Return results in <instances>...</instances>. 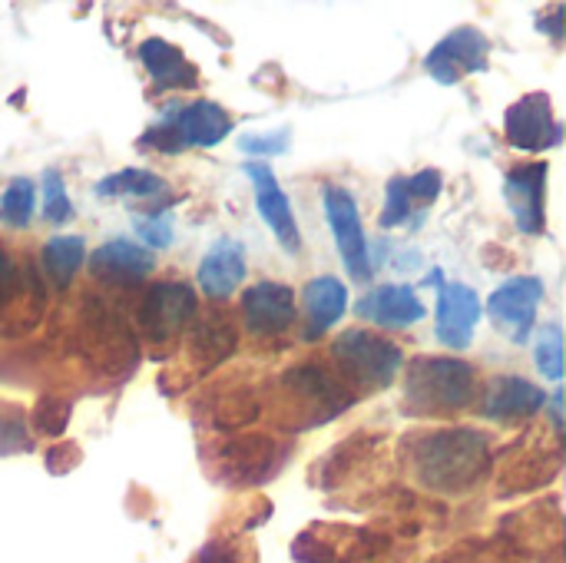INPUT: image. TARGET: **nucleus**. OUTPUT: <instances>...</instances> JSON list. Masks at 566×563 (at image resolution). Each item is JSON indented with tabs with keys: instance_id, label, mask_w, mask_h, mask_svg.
<instances>
[{
	"instance_id": "obj_1",
	"label": "nucleus",
	"mask_w": 566,
	"mask_h": 563,
	"mask_svg": "<svg viewBox=\"0 0 566 563\" xmlns=\"http://www.w3.org/2000/svg\"><path fill=\"white\" fill-rule=\"evenodd\" d=\"M411 441V468L428 491L464 494L491 468V438L478 428H444Z\"/></svg>"
},
{
	"instance_id": "obj_2",
	"label": "nucleus",
	"mask_w": 566,
	"mask_h": 563,
	"mask_svg": "<svg viewBox=\"0 0 566 563\" xmlns=\"http://www.w3.org/2000/svg\"><path fill=\"white\" fill-rule=\"evenodd\" d=\"M478 378L458 358H415L405 368V411L415 418L458 415L474 402Z\"/></svg>"
},
{
	"instance_id": "obj_3",
	"label": "nucleus",
	"mask_w": 566,
	"mask_h": 563,
	"mask_svg": "<svg viewBox=\"0 0 566 563\" xmlns=\"http://www.w3.org/2000/svg\"><path fill=\"white\" fill-rule=\"evenodd\" d=\"M332 362L345 388L385 392L405 368V352L381 335H371L365 329H348L335 338Z\"/></svg>"
},
{
	"instance_id": "obj_4",
	"label": "nucleus",
	"mask_w": 566,
	"mask_h": 563,
	"mask_svg": "<svg viewBox=\"0 0 566 563\" xmlns=\"http://www.w3.org/2000/svg\"><path fill=\"white\" fill-rule=\"evenodd\" d=\"M232 133V116L212 100H196L189 106H172L166 119L153 123L143 136L139 146L156 149V153H182L186 146L209 149L222 143Z\"/></svg>"
},
{
	"instance_id": "obj_5",
	"label": "nucleus",
	"mask_w": 566,
	"mask_h": 563,
	"mask_svg": "<svg viewBox=\"0 0 566 563\" xmlns=\"http://www.w3.org/2000/svg\"><path fill=\"white\" fill-rule=\"evenodd\" d=\"M282 395H285V405L289 411L295 415L292 428H315V425H325L332 418H338L345 408L355 405V395L345 392V385L318 368V365H305V368H292L282 375Z\"/></svg>"
},
{
	"instance_id": "obj_6",
	"label": "nucleus",
	"mask_w": 566,
	"mask_h": 563,
	"mask_svg": "<svg viewBox=\"0 0 566 563\" xmlns=\"http://www.w3.org/2000/svg\"><path fill=\"white\" fill-rule=\"evenodd\" d=\"M322 202H325V216H328V226L335 232L345 272L355 282H371V275H375L371 249H368V239H365V229H361V212H358L355 196L345 186L328 183V186H322Z\"/></svg>"
},
{
	"instance_id": "obj_7",
	"label": "nucleus",
	"mask_w": 566,
	"mask_h": 563,
	"mask_svg": "<svg viewBox=\"0 0 566 563\" xmlns=\"http://www.w3.org/2000/svg\"><path fill=\"white\" fill-rule=\"evenodd\" d=\"M199 312L196 289L186 282H156L149 285L143 305H139V332L146 342L159 345L179 335Z\"/></svg>"
},
{
	"instance_id": "obj_8",
	"label": "nucleus",
	"mask_w": 566,
	"mask_h": 563,
	"mask_svg": "<svg viewBox=\"0 0 566 563\" xmlns=\"http://www.w3.org/2000/svg\"><path fill=\"white\" fill-rule=\"evenodd\" d=\"M544 302V282L537 275H517L488 299V315L514 345H524L537 325V305Z\"/></svg>"
},
{
	"instance_id": "obj_9",
	"label": "nucleus",
	"mask_w": 566,
	"mask_h": 563,
	"mask_svg": "<svg viewBox=\"0 0 566 563\" xmlns=\"http://www.w3.org/2000/svg\"><path fill=\"white\" fill-rule=\"evenodd\" d=\"M504 133L507 143L521 153H541L554 149L564 139V126L554 116V103L547 93H527L521 96L507 116H504Z\"/></svg>"
},
{
	"instance_id": "obj_10",
	"label": "nucleus",
	"mask_w": 566,
	"mask_h": 563,
	"mask_svg": "<svg viewBox=\"0 0 566 563\" xmlns=\"http://www.w3.org/2000/svg\"><path fill=\"white\" fill-rule=\"evenodd\" d=\"M488 53H491V40L478 27H458L441 43H434V50L424 56V70L438 83L451 86L468 73H484Z\"/></svg>"
},
{
	"instance_id": "obj_11",
	"label": "nucleus",
	"mask_w": 566,
	"mask_h": 563,
	"mask_svg": "<svg viewBox=\"0 0 566 563\" xmlns=\"http://www.w3.org/2000/svg\"><path fill=\"white\" fill-rule=\"evenodd\" d=\"M547 163H521L504 176V199L521 232L537 236L547 229Z\"/></svg>"
},
{
	"instance_id": "obj_12",
	"label": "nucleus",
	"mask_w": 566,
	"mask_h": 563,
	"mask_svg": "<svg viewBox=\"0 0 566 563\" xmlns=\"http://www.w3.org/2000/svg\"><path fill=\"white\" fill-rule=\"evenodd\" d=\"M481 315H484V302L471 285L461 282L438 285V342L444 348L464 352L474 342Z\"/></svg>"
},
{
	"instance_id": "obj_13",
	"label": "nucleus",
	"mask_w": 566,
	"mask_h": 563,
	"mask_svg": "<svg viewBox=\"0 0 566 563\" xmlns=\"http://www.w3.org/2000/svg\"><path fill=\"white\" fill-rule=\"evenodd\" d=\"M298 309H295V289L285 282H255L242 295V319L245 329L259 338H272L292 329Z\"/></svg>"
},
{
	"instance_id": "obj_14",
	"label": "nucleus",
	"mask_w": 566,
	"mask_h": 563,
	"mask_svg": "<svg viewBox=\"0 0 566 563\" xmlns=\"http://www.w3.org/2000/svg\"><path fill=\"white\" fill-rule=\"evenodd\" d=\"M245 176H249V183H252L259 216L265 219V226L272 229V236L279 239V246H282L285 252L295 256V252L302 249V232H298L292 202H289V196L282 192L279 179L272 176V169H269L265 163H245Z\"/></svg>"
},
{
	"instance_id": "obj_15",
	"label": "nucleus",
	"mask_w": 566,
	"mask_h": 563,
	"mask_svg": "<svg viewBox=\"0 0 566 563\" xmlns=\"http://www.w3.org/2000/svg\"><path fill=\"white\" fill-rule=\"evenodd\" d=\"M153 269H156L153 252L129 239H109L99 249H93V256H90V275L99 285H113V289L139 285Z\"/></svg>"
},
{
	"instance_id": "obj_16",
	"label": "nucleus",
	"mask_w": 566,
	"mask_h": 563,
	"mask_svg": "<svg viewBox=\"0 0 566 563\" xmlns=\"http://www.w3.org/2000/svg\"><path fill=\"white\" fill-rule=\"evenodd\" d=\"M355 315L378 329H411L428 315V309L411 285H375L355 302Z\"/></svg>"
},
{
	"instance_id": "obj_17",
	"label": "nucleus",
	"mask_w": 566,
	"mask_h": 563,
	"mask_svg": "<svg viewBox=\"0 0 566 563\" xmlns=\"http://www.w3.org/2000/svg\"><path fill=\"white\" fill-rule=\"evenodd\" d=\"M202 295L209 299H229L242 282H245V249L239 239L222 236L209 246L199 275H196Z\"/></svg>"
},
{
	"instance_id": "obj_18",
	"label": "nucleus",
	"mask_w": 566,
	"mask_h": 563,
	"mask_svg": "<svg viewBox=\"0 0 566 563\" xmlns=\"http://www.w3.org/2000/svg\"><path fill=\"white\" fill-rule=\"evenodd\" d=\"M305 302V338L318 342L322 335H328L348 312V289L345 282H338L335 275H322L312 279L302 292Z\"/></svg>"
},
{
	"instance_id": "obj_19",
	"label": "nucleus",
	"mask_w": 566,
	"mask_h": 563,
	"mask_svg": "<svg viewBox=\"0 0 566 563\" xmlns=\"http://www.w3.org/2000/svg\"><path fill=\"white\" fill-rule=\"evenodd\" d=\"M544 405H547L544 388H537L534 382L517 378V375H501L488 388L484 415L494 421H514V418H531V415L544 411Z\"/></svg>"
},
{
	"instance_id": "obj_20",
	"label": "nucleus",
	"mask_w": 566,
	"mask_h": 563,
	"mask_svg": "<svg viewBox=\"0 0 566 563\" xmlns=\"http://www.w3.org/2000/svg\"><path fill=\"white\" fill-rule=\"evenodd\" d=\"M139 60L159 90H192L199 83V70L182 56V50L159 37L139 43Z\"/></svg>"
},
{
	"instance_id": "obj_21",
	"label": "nucleus",
	"mask_w": 566,
	"mask_h": 563,
	"mask_svg": "<svg viewBox=\"0 0 566 563\" xmlns=\"http://www.w3.org/2000/svg\"><path fill=\"white\" fill-rule=\"evenodd\" d=\"M235 352V329L226 315H209L192 329V358H199L206 368L226 362Z\"/></svg>"
},
{
	"instance_id": "obj_22",
	"label": "nucleus",
	"mask_w": 566,
	"mask_h": 563,
	"mask_svg": "<svg viewBox=\"0 0 566 563\" xmlns=\"http://www.w3.org/2000/svg\"><path fill=\"white\" fill-rule=\"evenodd\" d=\"M40 262L50 275V282L56 289H66L73 282V275L80 272V265L86 262V242L80 236H53L43 252H40Z\"/></svg>"
},
{
	"instance_id": "obj_23",
	"label": "nucleus",
	"mask_w": 566,
	"mask_h": 563,
	"mask_svg": "<svg viewBox=\"0 0 566 563\" xmlns=\"http://www.w3.org/2000/svg\"><path fill=\"white\" fill-rule=\"evenodd\" d=\"M166 192V183L149 173V169H119V173H109L96 183V196L99 199H109V196H139V199H149V196H159Z\"/></svg>"
},
{
	"instance_id": "obj_24",
	"label": "nucleus",
	"mask_w": 566,
	"mask_h": 563,
	"mask_svg": "<svg viewBox=\"0 0 566 563\" xmlns=\"http://www.w3.org/2000/svg\"><path fill=\"white\" fill-rule=\"evenodd\" d=\"M33 202H36L33 179H27V176L13 179L0 196V222L10 229H27L33 219Z\"/></svg>"
},
{
	"instance_id": "obj_25",
	"label": "nucleus",
	"mask_w": 566,
	"mask_h": 563,
	"mask_svg": "<svg viewBox=\"0 0 566 563\" xmlns=\"http://www.w3.org/2000/svg\"><path fill=\"white\" fill-rule=\"evenodd\" d=\"M534 358H537V372L551 382L564 378V335L560 325L551 322L537 332V345H534Z\"/></svg>"
},
{
	"instance_id": "obj_26",
	"label": "nucleus",
	"mask_w": 566,
	"mask_h": 563,
	"mask_svg": "<svg viewBox=\"0 0 566 563\" xmlns=\"http://www.w3.org/2000/svg\"><path fill=\"white\" fill-rule=\"evenodd\" d=\"M415 206H418V199L411 196L408 176L388 179V186H385V209H381V229H395V226L408 222Z\"/></svg>"
},
{
	"instance_id": "obj_27",
	"label": "nucleus",
	"mask_w": 566,
	"mask_h": 563,
	"mask_svg": "<svg viewBox=\"0 0 566 563\" xmlns=\"http://www.w3.org/2000/svg\"><path fill=\"white\" fill-rule=\"evenodd\" d=\"M40 189H43V219L53 222V226H63L73 219V202L66 196V186H63V176L56 169H46L43 179H40Z\"/></svg>"
},
{
	"instance_id": "obj_28",
	"label": "nucleus",
	"mask_w": 566,
	"mask_h": 563,
	"mask_svg": "<svg viewBox=\"0 0 566 563\" xmlns=\"http://www.w3.org/2000/svg\"><path fill=\"white\" fill-rule=\"evenodd\" d=\"M136 236L143 239V246L149 249H169L172 246V212L159 209L153 216H136Z\"/></svg>"
},
{
	"instance_id": "obj_29",
	"label": "nucleus",
	"mask_w": 566,
	"mask_h": 563,
	"mask_svg": "<svg viewBox=\"0 0 566 563\" xmlns=\"http://www.w3.org/2000/svg\"><path fill=\"white\" fill-rule=\"evenodd\" d=\"M289 143H292V129L289 126H282L279 133L272 129V133H252V136H242L239 139V149L245 153V156H279V153H285L289 149Z\"/></svg>"
},
{
	"instance_id": "obj_30",
	"label": "nucleus",
	"mask_w": 566,
	"mask_h": 563,
	"mask_svg": "<svg viewBox=\"0 0 566 563\" xmlns=\"http://www.w3.org/2000/svg\"><path fill=\"white\" fill-rule=\"evenodd\" d=\"M36 428L43 431V435H63V428H66V418H70V405H63L60 398H43L40 405H36Z\"/></svg>"
},
{
	"instance_id": "obj_31",
	"label": "nucleus",
	"mask_w": 566,
	"mask_h": 563,
	"mask_svg": "<svg viewBox=\"0 0 566 563\" xmlns=\"http://www.w3.org/2000/svg\"><path fill=\"white\" fill-rule=\"evenodd\" d=\"M13 451H30L27 431L20 425V418H0V455H13Z\"/></svg>"
},
{
	"instance_id": "obj_32",
	"label": "nucleus",
	"mask_w": 566,
	"mask_h": 563,
	"mask_svg": "<svg viewBox=\"0 0 566 563\" xmlns=\"http://www.w3.org/2000/svg\"><path fill=\"white\" fill-rule=\"evenodd\" d=\"M20 272H17V265H13V259L7 256V252H0V312L10 305V302H17V295H20Z\"/></svg>"
},
{
	"instance_id": "obj_33",
	"label": "nucleus",
	"mask_w": 566,
	"mask_h": 563,
	"mask_svg": "<svg viewBox=\"0 0 566 563\" xmlns=\"http://www.w3.org/2000/svg\"><path fill=\"white\" fill-rule=\"evenodd\" d=\"M192 563H245V554L235 544H209Z\"/></svg>"
},
{
	"instance_id": "obj_34",
	"label": "nucleus",
	"mask_w": 566,
	"mask_h": 563,
	"mask_svg": "<svg viewBox=\"0 0 566 563\" xmlns=\"http://www.w3.org/2000/svg\"><path fill=\"white\" fill-rule=\"evenodd\" d=\"M564 13H566L564 7H557V10H554V20H544V17H541V20H537V30H547V33H551V37L560 43V40H564V30H560V23H564Z\"/></svg>"
},
{
	"instance_id": "obj_35",
	"label": "nucleus",
	"mask_w": 566,
	"mask_h": 563,
	"mask_svg": "<svg viewBox=\"0 0 566 563\" xmlns=\"http://www.w3.org/2000/svg\"><path fill=\"white\" fill-rule=\"evenodd\" d=\"M560 402H564V392L554 395V425H557V431L564 428V408H560Z\"/></svg>"
}]
</instances>
